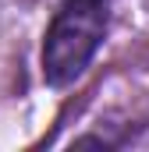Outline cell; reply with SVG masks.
Wrapping results in <instances>:
<instances>
[{
  "instance_id": "1",
  "label": "cell",
  "mask_w": 149,
  "mask_h": 152,
  "mask_svg": "<svg viewBox=\"0 0 149 152\" xmlns=\"http://www.w3.org/2000/svg\"><path fill=\"white\" fill-rule=\"evenodd\" d=\"M110 25V0H64L43 36V81L64 88L85 75Z\"/></svg>"
}]
</instances>
